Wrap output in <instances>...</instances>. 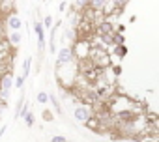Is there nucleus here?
<instances>
[{
  "mask_svg": "<svg viewBox=\"0 0 159 142\" xmlns=\"http://www.w3.org/2000/svg\"><path fill=\"white\" fill-rule=\"evenodd\" d=\"M30 67H32V58H26V60L23 62V75H21V77L26 79V77L30 75Z\"/></svg>",
  "mask_w": 159,
  "mask_h": 142,
  "instance_id": "obj_11",
  "label": "nucleus"
},
{
  "mask_svg": "<svg viewBox=\"0 0 159 142\" xmlns=\"http://www.w3.org/2000/svg\"><path fill=\"white\" fill-rule=\"evenodd\" d=\"M25 81H26L25 77H17V79H15V82H13V84H15V88L23 90V86H25Z\"/></svg>",
  "mask_w": 159,
  "mask_h": 142,
  "instance_id": "obj_17",
  "label": "nucleus"
},
{
  "mask_svg": "<svg viewBox=\"0 0 159 142\" xmlns=\"http://www.w3.org/2000/svg\"><path fill=\"white\" fill-rule=\"evenodd\" d=\"M36 99H38L39 105H45V103H49V94H47V92H38Z\"/></svg>",
  "mask_w": 159,
  "mask_h": 142,
  "instance_id": "obj_13",
  "label": "nucleus"
},
{
  "mask_svg": "<svg viewBox=\"0 0 159 142\" xmlns=\"http://www.w3.org/2000/svg\"><path fill=\"white\" fill-rule=\"evenodd\" d=\"M6 129H8V125H2V127H0V138H2V136H4V133H6Z\"/></svg>",
  "mask_w": 159,
  "mask_h": 142,
  "instance_id": "obj_23",
  "label": "nucleus"
},
{
  "mask_svg": "<svg viewBox=\"0 0 159 142\" xmlns=\"http://www.w3.org/2000/svg\"><path fill=\"white\" fill-rule=\"evenodd\" d=\"M112 2H114V6H116L118 10H122V8H124L127 2H129V0H112Z\"/></svg>",
  "mask_w": 159,
  "mask_h": 142,
  "instance_id": "obj_18",
  "label": "nucleus"
},
{
  "mask_svg": "<svg viewBox=\"0 0 159 142\" xmlns=\"http://www.w3.org/2000/svg\"><path fill=\"white\" fill-rule=\"evenodd\" d=\"M66 6H67L66 2H60V6H58V10H60V11H66Z\"/></svg>",
  "mask_w": 159,
  "mask_h": 142,
  "instance_id": "obj_24",
  "label": "nucleus"
},
{
  "mask_svg": "<svg viewBox=\"0 0 159 142\" xmlns=\"http://www.w3.org/2000/svg\"><path fill=\"white\" fill-rule=\"evenodd\" d=\"M21 118H25V123H26V127H32V125H34V122H36V118H34V114H32L30 110H28L26 114H23Z\"/></svg>",
  "mask_w": 159,
  "mask_h": 142,
  "instance_id": "obj_12",
  "label": "nucleus"
},
{
  "mask_svg": "<svg viewBox=\"0 0 159 142\" xmlns=\"http://www.w3.org/2000/svg\"><path fill=\"white\" fill-rule=\"evenodd\" d=\"M41 24H43V28H52V17H51V15H47V17L43 19V23H41Z\"/></svg>",
  "mask_w": 159,
  "mask_h": 142,
  "instance_id": "obj_16",
  "label": "nucleus"
},
{
  "mask_svg": "<svg viewBox=\"0 0 159 142\" xmlns=\"http://www.w3.org/2000/svg\"><path fill=\"white\" fill-rule=\"evenodd\" d=\"M34 32H36V36H38V49H39V51H43L47 41H45V28H43L41 21H38V23L34 24Z\"/></svg>",
  "mask_w": 159,
  "mask_h": 142,
  "instance_id": "obj_5",
  "label": "nucleus"
},
{
  "mask_svg": "<svg viewBox=\"0 0 159 142\" xmlns=\"http://www.w3.org/2000/svg\"><path fill=\"white\" fill-rule=\"evenodd\" d=\"M125 142H142V138H140V136H129Z\"/></svg>",
  "mask_w": 159,
  "mask_h": 142,
  "instance_id": "obj_21",
  "label": "nucleus"
},
{
  "mask_svg": "<svg viewBox=\"0 0 159 142\" xmlns=\"http://www.w3.org/2000/svg\"><path fill=\"white\" fill-rule=\"evenodd\" d=\"M51 142H67V138H66V136L56 135V136H52V138H51Z\"/></svg>",
  "mask_w": 159,
  "mask_h": 142,
  "instance_id": "obj_19",
  "label": "nucleus"
},
{
  "mask_svg": "<svg viewBox=\"0 0 159 142\" xmlns=\"http://www.w3.org/2000/svg\"><path fill=\"white\" fill-rule=\"evenodd\" d=\"M6 26L11 30V32H19L21 28H23V19L19 17V15H8V19H6Z\"/></svg>",
  "mask_w": 159,
  "mask_h": 142,
  "instance_id": "obj_4",
  "label": "nucleus"
},
{
  "mask_svg": "<svg viewBox=\"0 0 159 142\" xmlns=\"http://www.w3.org/2000/svg\"><path fill=\"white\" fill-rule=\"evenodd\" d=\"M114 32V24L109 23V21H101L98 24V34L99 36H107V34H112Z\"/></svg>",
  "mask_w": 159,
  "mask_h": 142,
  "instance_id": "obj_7",
  "label": "nucleus"
},
{
  "mask_svg": "<svg viewBox=\"0 0 159 142\" xmlns=\"http://www.w3.org/2000/svg\"><path fill=\"white\" fill-rule=\"evenodd\" d=\"M0 99H2V101L10 99V92H8V90H0Z\"/></svg>",
  "mask_w": 159,
  "mask_h": 142,
  "instance_id": "obj_20",
  "label": "nucleus"
},
{
  "mask_svg": "<svg viewBox=\"0 0 159 142\" xmlns=\"http://www.w3.org/2000/svg\"><path fill=\"white\" fill-rule=\"evenodd\" d=\"M92 116H94V114H92V109H90L88 105H79V107H75V110H73V118H75L79 123H86Z\"/></svg>",
  "mask_w": 159,
  "mask_h": 142,
  "instance_id": "obj_3",
  "label": "nucleus"
},
{
  "mask_svg": "<svg viewBox=\"0 0 159 142\" xmlns=\"http://www.w3.org/2000/svg\"><path fill=\"white\" fill-rule=\"evenodd\" d=\"M11 86H13V75H11V71L10 73H4L2 77H0V90H11Z\"/></svg>",
  "mask_w": 159,
  "mask_h": 142,
  "instance_id": "obj_6",
  "label": "nucleus"
},
{
  "mask_svg": "<svg viewBox=\"0 0 159 142\" xmlns=\"http://www.w3.org/2000/svg\"><path fill=\"white\" fill-rule=\"evenodd\" d=\"M75 8H77V10H84V8H88V0H75Z\"/></svg>",
  "mask_w": 159,
  "mask_h": 142,
  "instance_id": "obj_15",
  "label": "nucleus"
},
{
  "mask_svg": "<svg viewBox=\"0 0 159 142\" xmlns=\"http://www.w3.org/2000/svg\"><path fill=\"white\" fill-rule=\"evenodd\" d=\"M112 73H114V75H120V65H116V67H112Z\"/></svg>",
  "mask_w": 159,
  "mask_h": 142,
  "instance_id": "obj_25",
  "label": "nucleus"
},
{
  "mask_svg": "<svg viewBox=\"0 0 159 142\" xmlns=\"http://www.w3.org/2000/svg\"><path fill=\"white\" fill-rule=\"evenodd\" d=\"M49 101L52 103V107H54V110H56L58 114H62V107H60V103H58V101L54 99V95H49Z\"/></svg>",
  "mask_w": 159,
  "mask_h": 142,
  "instance_id": "obj_14",
  "label": "nucleus"
},
{
  "mask_svg": "<svg viewBox=\"0 0 159 142\" xmlns=\"http://www.w3.org/2000/svg\"><path fill=\"white\" fill-rule=\"evenodd\" d=\"M125 52H127V49L124 45H114V49H112V56H118V58H124Z\"/></svg>",
  "mask_w": 159,
  "mask_h": 142,
  "instance_id": "obj_10",
  "label": "nucleus"
},
{
  "mask_svg": "<svg viewBox=\"0 0 159 142\" xmlns=\"http://www.w3.org/2000/svg\"><path fill=\"white\" fill-rule=\"evenodd\" d=\"M107 4V0H88V8L94 11H101Z\"/></svg>",
  "mask_w": 159,
  "mask_h": 142,
  "instance_id": "obj_8",
  "label": "nucleus"
},
{
  "mask_svg": "<svg viewBox=\"0 0 159 142\" xmlns=\"http://www.w3.org/2000/svg\"><path fill=\"white\" fill-rule=\"evenodd\" d=\"M21 39H23L21 32H11V34L8 36V41H10V45H13V47H17V45L21 43Z\"/></svg>",
  "mask_w": 159,
  "mask_h": 142,
  "instance_id": "obj_9",
  "label": "nucleus"
},
{
  "mask_svg": "<svg viewBox=\"0 0 159 142\" xmlns=\"http://www.w3.org/2000/svg\"><path fill=\"white\" fill-rule=\"evenodd\" d=\"M43 118H45V120L49 122V120H52V114H51L49 110H45V112H43Z\"/></svg>",
  "mask_w": 159,
  "mask_h": 142,
  "instance_id": "obj_22",
  "label": "nucleus"
},
{
  "mask_svg": "<svg viewBox=\"0 0 159 142\" xmlns=\"http://www.w3.org/2000/svg\"><path fill=\"white\" fill-rule=\"evenodd\" d=\"M73 62H75V56H73L71 47H62V49H58V54H56V67L67 65V64H73Z\"/></svg>",
  "mask_w": 159,
  "mask_h": 142,
  "instance_id": "obj_2",
  "label": "nucleus"
},
{
  "mask_svg": "<svg viewBox=\"0 0 159 142\" xmlns=\"http://www.w3.org/2000/svg\"><path fill=\"white\" fill-rule=\"evenodd\" d=\"M88 56H90V60H92V65H94V67L103 69L105 65H109V64H111V58H109V54H107L105 51L92 49V51L88 52Z\"/></svg>",
  "mask_w": 159,
  "mask_h": 142,
  "instance_id": "obj_1",
  "label": "nucleus"
}]
</instances>
